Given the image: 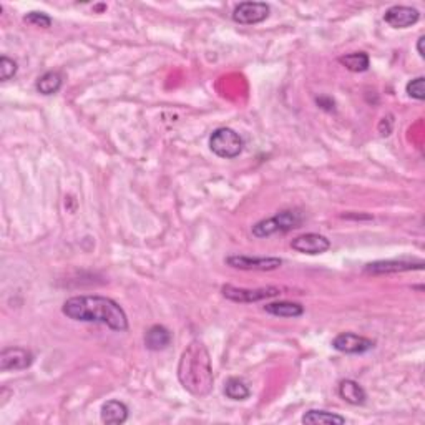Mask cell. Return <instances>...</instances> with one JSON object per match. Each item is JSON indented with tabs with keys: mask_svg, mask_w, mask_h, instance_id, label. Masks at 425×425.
Segmentation results:
<instances>
[{
	"mask_svg": "<svg viewBox=\"0 0 425 425\" xmlns=\"http://www.w3.org/2000/svg\"><path fill=\"white\" fill-rule=\"evenodd\" d=\"M424 261H412V260H385L374 261V263L365 264V274H394L405 271H422Z\"/></svg>",
	"mask_w": 425,
	"mask_h": 425,
	"instance_id": "ba28073f",
	"label": "cell"
},
{
	"mask_svg": "<svg viewBox=\"0 0 425 425\" xmlns=\"http://www.w3.org/2000/svg\"><path fill=\"white\" fill-rule=\"evenodd\" d=\"M102 422L108 425H120L128 420V407L122 400H108L102 405Z\"/></svg>",
	"mask_w": 425,
	"mask_h": 425,
	"instance_id": "4fadbf2b",
	"label": "cell"
},
{
	"mask_svg": "<svg viewBox=\"0 0 425 425\" xmlns=\"http://www.w3.org/2000/svg\"><path fill=\"white\" fill-rule=\"evenodd\" d=\"M291 248L294 251L301 254H311V256H316V254H323L325 251H329V249H331V241H329L325 236H323V234L306 233L294 238L291 241Z\"/></svg>",
	"mask_w": 425,
	"mask_h": 425,
	"instance_id": "8fae6325",
	"label": "cell"
},
{
	"mask_svg": "<svg viewBox=\"0 0 425 425\" xmlns=\"http://www.w3.org/2000/svg\"><path fill=\"white\" fill-rule=\"evenodd\" d=\"M62 83H63V77L60 71H47V73H43L42 77H38L37 83H35V89H37L38 93L45 95V97H49V95H55L58 90L62 89Z\"/></svg>",
	"mask_w": 425,
	"mask_h": 425,
	"instance_id": "ac0fdd59",
	"label": "cell"
},
{
	"mask_svg": "<svg viewBox=\"0 0 425 425\" xmlns=\"http://www.w3.org/2000/svg\"><path fill=\"white\" fill-rule=\"evenodd\" d=\"M178 380L194 397H206L213 391L211 356L201 341H192L183 351L178 363Z\"/></svg>",
	"mask_w": 425,
	"mask_h": 425,
	"instance_id": "7a4b0ae2",
	"label": "cell"
},
{
	"mask_svg": "<svg viewBox=\"0 0 425 425\" xmlns=\"http://www.w3.org/2000/svg\"><path fill=\"white\" fill-rule=\"evenodd\" d=\"M34 364V354L25 347H5L0 352V371H25Z\"/></svg>",
	"mask_w": 425,
	"mask_h": 425,
	"instance_id": "30bf717a",
	"label": "cell"
},
{
	"mask_svg": "<svg viewBox=\"0 0 425 425\" xmlns=\"http://www.w3.org/2000/svg\"><path fill=\"white\" fill-rule=\"evenodd\" d=\"M303 221L304 218L301 211H297V209H284V211H279L271 218L257 221L251 228V233L256 238H268L277 233L292 231V229L299 228Z\"/></svg>",
	"mask_w": 425,
	"mask_h": 425,
	"instance_id": "3957f363",
	"label": "cell"
},
{
	"mask_svg": "<svg viewBox=\"0 0 425 425\" xmlns=\"http://www.w3.org/2000/svg\"><path fill=\"white\" fill-rule=\"evenodd\" d=\"M221 292L226 299L233 301V303H260V301L269 299V297H276L281 294V289L276 286H266V288H236V286L226 284L221 288Z\"/></svg>",
	"mask_w": 425,
	"mask_h": 425,
	"instance_id": "5b68a950",
	"label": "cell"
},
{
	"mask_svg": "<svg viewBox=\"0 0 425 425\" xmlns=\"http://www.w3.org/2000/svg\"><path fill=\"white\" fill-rule=\"evenodd\" d=\"M339 63L345 67L349 71H354V73H363V71L369 70L371 65V58L365 51H354V54H347L339 57Z\"/></svg>",
	"mask_w": 425,
	"mask_h": 425,
	"instance_id": "d6986e66",
	"label": "cell"
},
{
	"mask_svg": "<svg viewBox=\"0 0 425 425\" xmlns=\"http://www.w3.org/2000/svg\"><path fill=\"white\" fill-rule=\"evenodd\" d=\"M424 43H425V35H420L419 41H417V54H419V57H420V58H424V57H425Z\"/></svg>",
	"mask_w": 425,
	"mask_h": 425,
	"instance_id": "d4e9b609",
	"label": "cell"
},
{
	"mask_svg": "<svg viewBox=\"0 0 425 425\" xmlns=\"http://www.w3.org/2000/svg\"><path fill=\"white\" fill-rule=\"evenodd\" d=\"M209 148L216 157L225 160H233L240 157L244 150V140L240 133L228 126L216 128L209 137Z\"/></svg>",
	"mask_w": 425,
	"mask_h": 425,
	"instance_id": "277c9868",
	"label": "cell"
},
{
	"mask_svg": "<svg viewBox=\"0 0 425 425\" xmlns=\"http://www.w3.org/2000/svg\"><path fill=\"white\" fill-rule=\"evenodd\" d=\"M264 311L276 317H301L304 314L303 304L291 303V301H277L264 306Z\"/></svg>",
	"mask_w": 425,
	"mask_h": 425,
	"instance_id": "2e32d148",
	"label": "cell"
},
{
	"mask_svg": "<svg viewBox=\"0 0 425 425\" xmlns=\"http://www.w3.org/2000/svg\"><path fill=\"white\" fill-rule=\"evenodd\" d=\"M317 105L321 106V108L325 110V112H334V100H332L331 97H325V95H323V97H317L316 98Z\"/></svg>",
	"mask_w": 425,
	"mask_h": 425,
	"instance_id": "cb8c5ba5",
	"label": "cell"
},
{
	"mask_svg": "<svg viewBox=\"0 0 425 425\" xmlns=\"http://www.w3.org/2000/svg\"><path fill=\"white\" fill-rule=\"evenodd\" d=\"M269 12L266 2H241L234 7L233 21L240 25H256L269 17Z\"/></svg>",
	"mask_w": 425,
	"mask_h": 425,
	"instance_id": "52a82bcc",
	"label": "cell"
},
{
	"mask_svg": "<svg viewBox=\"0 0 425 425\" xmlns=\"http://www.w3.org/2000/svg\"><path fill=\"white\" fill-rule=\"evenodd\" d=\"M23 22L30 23L34 27H41V29H49L51 25V19L45 12H29V14L23 17Z\"/></svg>",
	"mask_w": 425,
	"mask_h": 425,
	"instance_id": "603a6c76",
	"label": "cell"
},
{
	"mask_svg": "<svg viewBox=\"0 0 425 425\" xmlns=\"http://www.w3.org/2000/svg\"><path fill=\"white\" fill-rule=\"evenodd\" d=\"M172 332L165 328V325L154 324L146 331L145 334V345L150 351H163L172 344Z\"/></svg>",
	"mask_w": 425,
	"mask_h": 425,
	"instance_id": "9a60e30c",
	"label": "cell"
},
{
	"mask_svg": "<svg viewBox=\"0 0 425 425\" xmlns=\"http://www.w3.org/2000/svg\"><path fill=\"white\" fill-rule=\"evenodd\" d=\"M405 91H407L409 97L414 98V100H425V78L417 77L414 80H411L407 83V87H405Z\"/></svg>",
	"mask_w": 425,
	"mask_h": 425,
	"instance_id": "44dd1931",
	"label": "cell"
},
{
	"mask_svg": "<svg viewBox=\"0 0 425 425\" xmlns=\"http://www.w3.org/2000/svg\"><path fill=\"white\" fill-rule=\"evenodd\" d=\"M301 420H303V424L311 425H343L347 422L345 417L329 411H308Z\"/></svg>",
	"mask_w": 425,
	"mask_h": 425,
	"instance_id": "e0dca14e",
	"label": "cell"
},
{
	"mask_svg": "<svg viewBox=\"0 0 425 425\" xmlns=\"http://www.w3.org/2000/svg\"><path fill=\"white\" fill-rule=\"evenodd\" d=\"M17 70H19L17 62L12 60V58L7 57V55H2V57H0V80L2 82L10 80L12 77H15Z\"/></svg>",
	"mask_w": 425,
	"mask_h": 425,
	"instance_id": "7402d4cb",
	"label": "cell"
},
{
	"mask_svg": "<svg viewBox=\"0 0 425 425\" xmlns=\"http://www.w3.org/2000/svg\"><path fill=\"white\" fill-rule=\"evenodd\" d=\"M223 392L225 395L231 400H246L251 395V391H249L244 380L238 379V377H229V379L226 380Z\"/></svg>",
	"mask_w": 425,
	"mask_h": 425,
	"instance_id": "ffe728a7",
	"label": "cell"
},
{
	"mask_svg": "<svg viewBox=\"0 0 425 425\" xmlns=\"http://www.w3.org/2000/svg\"><path fill=\"white\" fill-rule=\"evenodd\" d=\"M420 19V12L409 5H394L385 10L384 21L392 29H407L415 25Z\"/></svg>",
	"mask_w": 425,
	"mask_h": 425,
	"instance_id": "7c38bea8",
	"label": "cell"
},
{
	"mask_svg": "<svg viewBox=\"0 0 425 425\" xmlns=\"http://www.w3.org/2000/svg\"><path fill=\"white\" fill-rule=\"evenodd\" d=\"M225 263L234 269H241V271H276L283 266V260L274 256L253 257L244 256V254H231L226 257Z\"/></svg>",
	"mask_w": 425,
	"mask_h": 425,
	"instance_id": "8992f818",
	"label": "cell"
},
{
	"mask_svg": "<svg viewBox=\"0 0 425 425\" xmlns=\"http://www.w3.org/2000/svg\"><path fill=\"white\" fill-rule=\"evenodd\" d=\"M62 312L71 321L103 324L117 332L128 329V317L122 306L105 296H73L63 303Z\"/></svg>",
	"mask_w": 425,
	"mask_h": 425,
	"instance_id": "6da1fadb",
	"label": "cell"
},
{
	"mask_svg": "<svg viewBox=\"0 0 425 425\" xmlns=\"http://www.w3.org/2000/svg\"><path fill=\"white\" fill-rule=\"evenodd\" d=\"M337 392H339L341 399L351 405H364L367 400V394H365L363 385L352 379L341 380Z\"/></svg>",
	"mask_w": 425,
	"mask_h": 425,
	"instance_id": "5bb4252c",
	"label": "cell"
},
{
	"mask_svg": "<svg viewBox=\"0 0 425 425\" xmlns=\"http://www.w3.org/2000/svg\"><path fill=\"white\" fill-rule=\"evenodd\" d=\"M374 341L354 334V332H341L332 341V347L343 354H364V352L374 349Z\"/></svg>",
	"mask_w": 425,
	"mask_h": 425,
	"instance_id": "9c48e42d",
	"label": "cell"
}]
</instances>
